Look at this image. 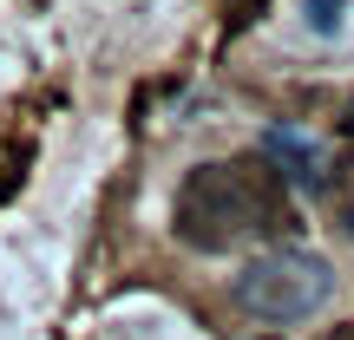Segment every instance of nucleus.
Masks as SVG:
<instances>
[{"mask_svg": "<svg viewBox=\"0 0 354 340\" xmlns=\"http://www.w3.org/2000/svg\"><path fill=\"white\" fill-rule=\"evenodd\" d=\"M302 13H308V26H315V33H342L348 0H302Z\"/></svg>", "mask_w": 354, "mask_h": 340, "instance_id": "5", "label": "nucleus"}, {"mask_svg": "<svg viewBox=\"0 0 354 340\" xmlns=\"http://www.w3.org/2000/svg\"><path fill=\"white\" fill-rule=\"evenodd\" d=\"M236 183H243V203H250V229H263V236H295L289 183L276 177L269 157H243V164H236Z\"/></svg>", "mask_w": 354, "mask_h": 340, "instance_id": "3", "label": "nucleus"}, {"mask_svg": "<svg viewBox=\"0 0 354 340\" xmlns=\"http://www.w3.org/2000/svg\"><path fill=\"white\" fill-rule=\"evenodd\" d=\"M171 223H177V242H184V249H203V255L236 249V242L250 236V203H243L236 164H197L177 183Z\"/></svg>", "mask_w": 354, "mask_h": 340, "instance_id": "2", "label": "nucleus"}, {"mask_svg": "<svg viewBox=\"0 0 354 340\" xmlns=\"http://www.w3.org/2000/svg\"><path fill=\"white\" fill-rule=\"evenodd\" d=\"M256 157H269L282 183H302V190H322V183H328L322 144L302 138V131H289V125H269V131H263V151H256Z\"/></svg>", "mask_w": 354, "mask_h": 340, "instance_id": "4", "label": "nucleus"}, {"mask_svg": "<svg viewBox=\"0 0 354 340\" xmlns=\"http://www.w3.org/2000/svg\"><path fill=\"white\" fill-rule=\"evenodd\" d=\"M26 157H33L26 144H13V151H7V164H0V203H7L13 190H20V177H26Z\"/></svg>", "mask_w": 354, "mask_h": 340, "instance_id": "6", "label": "nucleus"}, {"mask_svg": "<svg viewBox=\"0 0 354 340\" xmlns=\"http://www.w3.org/2000/svg\"><path fill=\"white\" fill-rule=\"evenodd\" d=\"M223 7H230V20L243 26V20H250V13H263V0H223Z\"/></svg>", "mask_w": 354, "mask_h": 340, "instance_id": "7", "label": "nucleus"}, {"mask_svg": "<svg viewBox=\"0 0 354 340\" xmlns=\"http://www.w3.org/2000/svg\"><path fill=\"white\" fill-rule=\"evenodd\" d=\"M342 131H348V138H354V105H348V118H342Z\"/></svg>", "mask_w": 354, "mask_h": 340, "instance_id": "9", "label": "nucleus"}, {"mask_svg": "<svg viewBox=\"0 0 354 340\" xmlns=\"http://www.w3.org/2000/svg\"><path fill=\"white\" fill-rule=\"evenodd\" d=\"M328 340H354V321H342V328H328Z\"/></svg>", "mask_w": 354, "mask_h": 340, "instance_id": "8", "label": "nucleus"}, {"mask_svg": "<svg viewBox=\"0 0 354 340\" xmlns=\"http://www.w3.org/2000/svg\"><path fill=\"white\" fill-rule=\"evenodd\" d=\"M328 294H335V268L322 255H308V249H269L236 275V301L256 321H276V328L308 321Z\"/></svg>", "mask_w": 354, "mask_h": 340, "instance_id": "1", "label": "nucleus"}]
</instances>
